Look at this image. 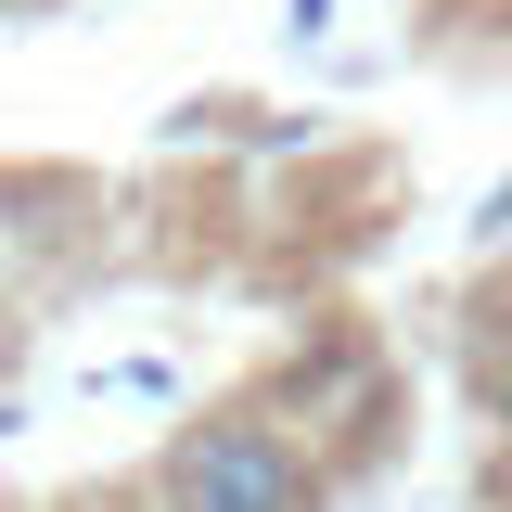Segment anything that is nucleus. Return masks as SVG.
Wrapping results in <instances>:
<instances>
[{
	"label": "nucleus",
	"instance_id": "nucleus-5",
	"mask_svg": "<svg viewBox=\"0 0 512 512\" xmlns=\"http://www.w3.org/2000/svg\"><path fill=\"white\" fill-rule=\"evenodd\" d=\"M282 26H295V39H320V26H333V0H282Z\"/></svg>",
	"mask_w": 512,
	"mask_h": 512
},
{
	"label": "nucleus",
	"instance_id": "nucleus-3",
	"mask_svg": "<svg viewBox=\"0 0 512 512\" xmlns=\"http://www.w3.org/2000/svg\"><path fill=\"white\" fill-rule=\"evenodd\" d=\"M474 256H512V180L487 192V205H474Z\"/></svg>",
	"mask_w": 512,
	"mask_h": 512
},
{
	"label": "nucleus",
	"instance_id": "nucleus-2",
	"mask_svg": "<svg viewBox=\"0 0 512 512\" xmlns=\"http://www.w3.org/2000/svg\"><path fill=\"white\" fill-rule=\"evenodd\" d=\"M461 384H474V410L512 436V269H487L461 295Z\"/></svg>",
	"mask_w": 512,
	"mask_h": 512
},
{
	"label": "nucleus",
	"instance_id": "nucleus-4",
	"mask_svg": "<svg viewBox=\"0 0 512 512\" xmlns=\"http://www.w3.org/2000/svg\"><path fill=\"white\" fill-rule=\"evenodd\" d=\"M64 512H154V474H128V487H90V500H64Z\"/></svg>",
	"mask_w": 512,
	"mask_h": 512
},
{
	"label": "nucleus",
	"instance_id": "nucleus-1",
	"mask_svg": "<svg viewBox=\"0 0 512 512\" xmlns=\"http://www.w3.org/2000/svg\"><path fill=\"white\" fill-rule=\"evenodd\" d=\"M141 474H154V512H333V461L269 384L180 410Z\"/></svg>",
	"mask_w": 512,
	"mask_h": 512
}]
</instances>
